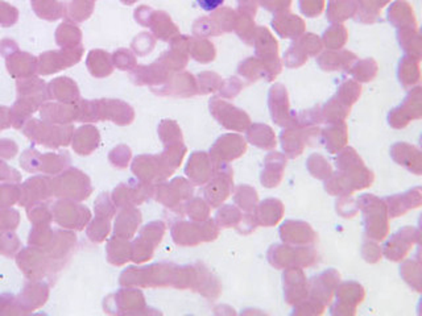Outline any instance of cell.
<instances>
[{
	"label": "cell",
	"instance_id": "cell-1",
	"mask_svg": "<svg viewBox=\"0 0 422 316\" xmlns=\"http://www.w3.org/2000/svg\"><path fill=\"white\" fill-rule=\"evenodd\" d=\"M223 1L224 0H197L199 7L206 12L216 11L218 7H221L223 4Z\"/></svg>",
	"mask_w": 422,
	"mask_h": 316
}]
</instances>
